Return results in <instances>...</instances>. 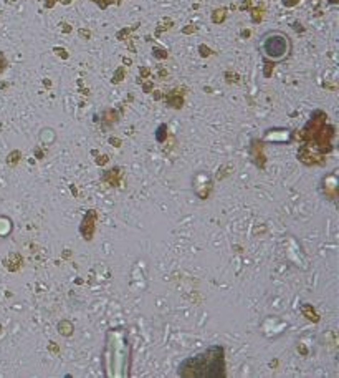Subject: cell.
<instances>
[{
    "mask_svg": "<svg viewBox=\"0 0 339 378\" xmlns=\"http://www.w3.org/2000/svg\"><path fill=\"white\" fill-rule=\"evenodd\" d=\"M179 376H195V378H224L225 376V360L224 348L220 345H212L202 353L184 360L179 370Z\"/></svg>",
    "mask_w": 339,
    "mask_h": 378,
    "instance_id": "6da1fadb",
    "label": "cell"
},
{
    "mask_svg": "<svg viewBox=\"0 0 339 378\" xmlns=\"http://www.w3.org/2000/svg\"><path fill=\"white\" fill-rule=\"evenodd\" d=\"M263 53L267 55L270 60H283L285 57H288L291 43L290 39L282 32H270L268 35L263 37Z\"/></svg>",
    "mask_w": 339,
    "mask_h": 378,
    "instance_id": "7a4b0ae2",
    "label": "cell"
}]
</instances>
